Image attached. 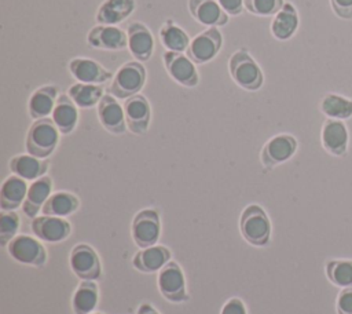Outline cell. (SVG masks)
<instances>
[{"mask_svg":"<svg viewBox=\"0 0 352 314\" xmlns=\"http://www.w3.org/2000/svg\"><path fill=\"white\" fill-rule=\"evenodd\" d=\"M136 8L135 0H104L95 15L99 25H118Z\"/></svg>","mask_w":352,"mask_h":314,"instance_id":"7402d4cb","label":"cell"},{"mask_svg":"<svg viewBox=\"0 0 352 314\" xmlns=\"http://www.w3.org/2000/svg\"><path fill=\"white\" fill-rule=\"evenodd\" d=\"M223 47V36L217 28H208L206 30L197 34L188 48L187 55L194 63L204 65L210 62Z\"/></svg>","mask_w":352,"mask_h":314,"instance_id":"9c48e42d","label":"cell"},{"mask_svg":"<svg viewBox=\"0 0 352 314\" xmlns=\"http://www.w3.org/2000/svg\"><path fill=\"white\" fill-rule=\"evenodd\" d=\"M98 300V285L94 281L80 282L72 299V307L74 314H91L95 310Z\"/></svg>","mask_w":352,"mask_h":314,"instance_id":"f546056e","label":"cell"},{"mask_svg":"<svg viewBox=\"0 0 352 314\" xmlns=\"http://www.w3.org/2000/svg\"><path fill=\"white\" fill-rule=\"evenodd\" d=\"M146 78V69L139 61L125 62L113 76L109 94L117 99H128L133 95H138V92L143 88Z\"/></svg>","mask_w":352,"mask_h":314,"instance_id":"277c9868","label":"cell"},{"mask_svg":"<svg viewBox=\"0 0 352 314\" xmlns=\"http://www.w3.org/2000/svg\"><path fill=\"white\" fill-rule=\"evenodd\" d=\"M69 72L78 83L87 84H103L113 76L107 69H104L99 62L91 58H73L69 62Z\"/></svg>","mask_w":352,"mask_h":314,"instance_id":"ac0fdd59","label":"cell"},{"mask_svg":"<svg viewBox=\"0 0 352 314\" xmlns=\"http://www.w3.org/2000/svg\"><path fill=\"white\" fill-rule=\"evenodd\" d=\"M67 95L72 101L81 109H88L100 102L103 98V87L99 84H87V83H74L69 87Z\"/></svg>","mask_w":352,"mask_h":314,"instance_id":"4dcf8cb0","label":"cell"},{"mask_svg":"<svg viewBox=\"0 0 352 314\" xmlns=\"http://www.w3.org/2000/svg\"><path fill=\"white\" fill-rule=\"evenodd\" d=\"M52 179L47 175L36 179L28 189L26 198L22 204V211L28 218L34 219L36 215L43 209L45 201L51 196Z\"/></svg>","mask_w":352,"mask_h":314,"instance_id":"ffe728a7","label":"cell"},{"mask_svg":"<svg viewBox=\"0 0 352 314\" xmlns=\"http://www.w3.org/2000/svg\"><path fill=\"white\" fill-rule=\"evenodd\" d=\"M242 237L254 247H264L271 237V222L267 212L257 204L248 205L239 219Z\"/></svg>","mask_w":352,"mask_h":314,"instance_id":"3957f363","label":"cell"},{"mask_svg":"<svg viewBox=\"0 0 352 314\" xmlns=\"http://www.w3.org/2000/svg\"><path fill=\"white\" fill-rule=\"evenodd\" d=\"M59 129L52 118L36 120L26 134V151L37 158H47L56 149L59 142Z\"/></svg>","mask_w":352,"mask_h":314,"instance_id":"6da1fadb","label":"cell"},{"mask_svg":"<svg viewBox=\"0 0 352 314\" xmlns=\"http://www.w3.org/2000/svg\"><path fill=\"white\" fill-rule=\"evenodd\" d=\"M58 88L55 85H43L37 88L29 98L28 110L32 118H47L52 114L58 101Z\"/></svg>","mask_w":352,"mask_h":314,"instance_id":"cb8c5ba5","label":"cell"},{"mask_svg":"<svg viewBox=\"0 0 352 314\" xmlns=\"http://www.w3.org/2000/svg\"><path fill=\"white\" fill-rule=\"evenodd\" d=\"M124 113L126 128L135 135H143L147 132L151 118L150 103L146 96L138 94L124 102Z\"/></svg>","mask_w":352,"mask_h":314,"instance_id":"7c38bea8","label":"cell"},{"mask_svg":"<svg viewBox=\"0 0 352 314\" xmlns=\"http://www.w3.org/2000/svg\"><path fill=\"white\" fill-rule=\"evenodd\" d=\"M297 150V139L289 134L272 136L261 150V163L265 168H272L290 160Z\"/></svg>","mask_w":352,"mask_h":314,"instance_id":"8fae6325","label":"cell"},{"mask_svg":"<svg viewBox=\"0 0 352 314\" xmlns=\"http://www.w3.org/2000/svg\"><path fill=\"white\" fill-rule=\"evenodd\" d=\"M330 6L340 19H352V0H330Z\"/></svg>","mask_w":352,"mask_h":314,"instance_id":"8d00e7d4","label":"cell"},{"mask_svg":"<svg viewBox=\"0 0 352 314\" xmlns=\"http://www.w3.org/2000/svg\"><path fill=\"white\" fill-rule=\"evenodd\" d=\"M19 229V216L15 211H1L0 215V244L3 247L16 236Z\"/></svg>","mask_w":352,"mask_h":314,"instance_id":"836d02e7","label":"cell"},{"mask_svg":"<svg viewBox=\"0 0 352 314\" xmlns=\"http://www.w3.org/2000/svg\"><path fill=\"white\" fill-rule=\"evenodd\" d=\"M91 314H103V313H91Z\"/></svg>","mask_w":352,"mask_h":314,"instance_id":"60d3db41","label":"cell"},{"mask_svg":"<svg viewBox=\"0 0 352 314\" xmlns=\"http://www.w3.org/2000/svg\"><path fill=\"white\" fill-rule=\"evenodd\" d=\"M77 105L72 101L67 94H62L58 96L52 112V121L55 123L56 128L60 134H70L77 123H78V110Z\"/></svg>","mask_w":352,"mask_h":314,"instance_id":"4316f807","label":"cell"},{"mask_svg":"<svg viewBox=\"0 0 352 314\" xmlns=\"http://www.w3.org/2000/svg\"><path fill=\"white\" fill-rule=\"evenodd\" d=\"M10 169L25 180H36L48 171V161L32 154H18L10 160Z\"/></svg>","mask_w":352,"mask_h":314,"instance_id":"484cf974","label":"cell"},{"mask_svg":"<svg viewBox=\"0 0 352 314\" xmlns=\"http://www.w3.org/2000/svg\"><path fill=\"white\" fill-rule=\"evenodd\" d=\"M245 8L257 17L275 15L285 4V0H243Z\"/></svg>","mask_w":352,"mask_h":314,"instance_id":"e575fe53","label":"cell"},{"mask_svg":"<svg viewBox=\"0 0 352 314\" xmlns=\"http://www.w3.org/2000/svg\"><path fill=\"white\" fill-rule=\"evenodd\" d=\"M220 314H248L245 303L239 297L228 299L221 307Z\"/></svg>","mask_w":352,"mask_h":314,"instance_id":"74e56055","label":"cell"},{"mask_svg":"<svg viewBox=\"0 0 352 314\" xmlns=\"http://www.w3.org/2000/svg\"><path fill=\"white\" fill-rule=\"evenodd\" d=\"M320 112L327 118H336V120H348L352 117V98L336 94V92H327L322 101H320Z\"/></svg>","mask_w":352,"mask_h":314,"instance_id":"f1b7e54d","label":"cell"},{"mask_svg":"<svg viewBox=\"0 0 352 314\" xmlns=\"http://www.w3.org/2000/svg\"><path fill=\"white\" fill-rule=\"evenodd\" d=\"M98 118L102 127L110 134L120 135L126 129L124 106H121L117 98L111 94L103 95L98 103Z\"/></svg>","mask_w":352,"mask_h":314,"instance_id":"9a60e30c","label":"cell"},{"mask_svg":"<svg viewBox=\"0 0 352 314\" xmlns=\"http://www.w3.org/2000/svg\"><path fill=\"white\" fill-rule=\"evenodd\" d=\"M217 3L228 15H232V17L239 15L245 8L243 0H217Z\"/></svg>","mask_w":352,"mask_h":314,"instance_id":"f35d334b","label":"cell"},{"mask_svg":"<svg viewBox=\"0 0 352 314\" xmlns=\"http://www.w3.org/2000/svg\"><path fill=\"white\" fill-rule=\"evenodd\" d=\"M132 238L139 248L155 245L161 233L160 215L153 208L139 211L132 220Z\"/></svg>","mask_w":352,"mask_h":314,"instance_id":"52a82bcc","label":"cell"},{"mask_svg":"<svg viewBox=\"0 0 352 314\" xmlns=\"http://www.w3.org/2000/svg\"><path fill=\"white\" fill-rule=\"evenodd\" d=\"M160 40L162 45L166 48V51L173 52H184L187 51L190 45V37L188 34L176 23H173L172 19H168L160 29Z\"/></svg>","mask_w":352,"mask_h":314,"instance_id":"1f68e13d","label":"cell"},{"mask_svg":"<svg viewBox=\"0 0 352 314\" xmlns=\"http://www.w3.org/2000/svg\"><path fill=\"white\" fill-rule=\"evenodd\" d=\"M70 267L82 281H95L102 274V264L95 249L88 244H77L70 252Z\"/></svg>","mask_w":352,"mask_h":314,"instance_id":"30bf717a","label":"cell"},{"mask_svg":"<svg viewBox=\"0 0 352 314\" xmlns=\"http://www.w3.org/2000/svg\"><path fill=\"white\" fill-rule=\"evenodd\" d=\"M87 41L94 48L107 51H118L128 47L126 33L114 25L94 26L88 32Z\"/></svg>","mask_w":352,"mask_h":314,"instance_id":"2e32d148","label":"cell"},{"mask_svg":"<svg viewBox=\"0 0 352 314\" xmlns=\"http://www.w3.org/2000/svg\"><path fill=\"white\" fill-rule=\"evenodd\" d=\"M228 72L234 83L246 91H257L264 83L261 67L246 50H238L230 56Z\"/></svg>","mask_w":352,"mask_h":314,"instance_id":"7a4b0ae2","label":"cell"},{"mask_svg":"<svg viewBox=\"0 0 352 314\" xmlns=\"http://www.w3.org/2000/svg\"><path fill=\"white\" fill-rule=\"evenodd\" d=\"M188 11L198 23L209 28L223 26L230 19L217 0H188Z\"/></svg>","mask_w":352,"mask_h":314,"instance_id":"d6986e66","label":"cell"},{"mask_svg":"<svg viewBox=\"0 0 352 314\" xmlns=\"http://www.w3.org/2000/svg\"><path fill=\"white\" fill-rule=\"evenodd\" d=\"M300 26L297 8L292 3H285L283 7L274 15L271 22V33L279 41L292 39Z\"/></svg>","mask_w":352,"mask_h":314,"instance_id":"44dd1931","label":"cell"},{"mask_svg":"<svg viewBox=\"0 0 352 314\" xmlns=\"http://www.w3.org/2000/svg\"><path fill=\"white\" fill-rule=\"evenodd\" d=\"M170 259V252L166 247L162 245H151L147 248H142L132 259V264L135 269L143 273H154L160 271Z\"/></svg>","mask_w":352,"mask_h":314,"instance_id":"603a6c76","label":"cell"},{"mask_svg":"<svg viewBox=\"0 0 352 314\" xmlns=\"http://www.w3.org/2000/svg\"><path fill=\"white\" fill-rule=\"evenodd\" d=\"M28 183L25 179L10 175L1 185L0 189V207L1 211H15L19 208L28 194Z\"/></svg>","mask_w":352,"mask_h":314,"instance_id":"d4e9b609","label":"cell"},{"mask_svg":"<svg viewBox=\"0 0 352 314\" xmlns=\"http://www.w3.org/2000/svg\"><path fill=\"white\" fill-rule=\"evenodd\" d=\"M136 314H160L157 308H154L150 303H142L136 311Z\"/></svg>","mask_w":352,"mask_h":314,"instance_id":"ab89813d","label":"cell"},{"mask_svg":"<svg viewBox=\"0 0 352 314\" xmlns=\"http://www.w3.org/2000/svg\"><path fill=\"white\" fill-rule=\"evenodd\" d=\"M126 37L128 48L136 61L146 62L151 58L154 52V37L146 25L140 22L129 23Z\"/></svg>","mask_w":352,"mask_h":314,"instance_id":"e0dca14e","label":"cell"},{"mask_svg":"<svg viewBox=\"0 0 352 314\" xmlns=\"http://www.w3.org/2000/svg\"><path fill=\"white\" fill-rule=\"evenodd\" d=\"M33 234L45 242H59L66 240L72 233V224L59 216H36L32 220Z\"/></svg>","mask_w":352,"mask_h":314,"instance_id":"4fadbf2b","label":"cell"},{"mask_svg":"<svg viewBox=\"0 0 352 314\" xmlns=\"http://www.w3.org/2000/svg\"><path fill=\"white\" fill-rule=\"evenodd\" d=\"M80 207L78 198L69 191H55L45 201L41 212L43 215L66 218L74 213Z\"/></svg>","mask_w":352,"mask_h":314,"instance_id":"83f0119b","label":"cell"},{"mask_svg":"<svg viewBox=\"0 0 352 314\" xmlns=\"http://www.w3.org/2000/svg\"><path fill=\"white\" fill-rule=\"evenodd\" d=\"M320 139H322V146L331 156L341 157L346 154L349 132L342 120L327 118L322 125Z\"/></svg>","mask_w":352,"mask_h":314,"instance_id":"5bb4252c","label":"cell"},{"mask_svg":"<svg viewBox=\"0 0 352 314\" xmlns=\"http://www.w3.org/2000/svg\"><path fill=\"white\" fill-rule=\"evenodd\" d=\"M165 70L177 84L192 88L199 83V74L195 63L184 52L165 51L162 55Z\"/></svg>","mask_w":352,"mask_h":314,"instance_id":"8992f818","label":"cell"},{"mask_svg":"<svg viewBox=\"0 0 352 314\" xmlns=\"http://www.w3.org/2000/svg\"><path fill=\"white\" fill-rule=\"evenodd\" d=\"M326 274L331 284L349 288L352 286V260L349 259H333L326 263Z\"/></svg>","mask_w":352,"mask_h":314,"instance_id":"d6a6232c","label":"cell"},{"mask_svg":"<svg viewBox=\"0 0 352 314\" xmlns=\"http://www.w3.org/2000/svg\"><path fill=\"white\" fill-rule=\"evenodd\" d=\"M158 289L161 295L172 303L188 300L186 280L182 267L176 262H168L158 273Z\"/></svg>","mask_w":352,"mask_h":314,"instance_id":"5b68a950","label":"cell"},{"mask_svg":"<svg viewBox=\"0 0 352 314\" xmlns=\"http://www.w3.org/2000/svg\"><path fill=\"white\" fill-rule=\"evenodd\" d=\"M10 256L23 264L43 266L47 262V251L43 244L26 234L15 236L7 245Z\"/></svg>","mask_w":352,"mask_h":314,"instance_id":"ba28073f","label":"cell"},{"mask_svg":"<svg viewBox=\"0 0 352 314\" xmlns=\"http://www.w3.org/2000/svg\"><path fill=\"white\" fill-rule=\"evenodd\" d=\"M338 314H352V286L342 288L336 302Z\"/></svg>","mask_w":352,"mask_h":314,"instance_id":"d590c367","label":"cell"}]
</instances>
